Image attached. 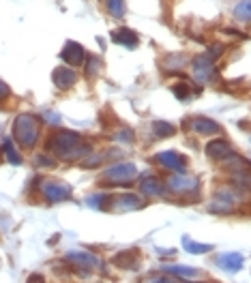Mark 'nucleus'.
Masks as SVG:
<instances>
[{
  "instance_id": "6ab92c4d",
  "label": "nucleus",
  "mask_w": 251,
  "mask_h": 283,
  "mask_svg": "<svg viewBox=\"0 0 251 283\" xmlns=\"http://www.w3.org/2000/svg\"><path fill=\"white\" fill-rule=\"evenodd\" d=\"M152 131L157 138H170V135L176 133V129H174L170 122H163V120H157V122H152Z\"/></svg>"
},
{
  "instance_id": "f257e3e1",
  "label": "nucleus",
  "mask_w": 251,
  "mask_h": 283,
  "mask_svg": "<svg viewBox=\"0 0 251 283\" xmlns=\"http://www.w3.org/2000/svg\"><path fill=\"white\" fill-rule=\"evenodd\" d=\"M50 148L60 154V157H67V159H75L77 154L84 157L90 148L88 146H80V135L73 133V131H60L56 133L50 142Z\"/></svg>"
},
{
  "instance_id": "6e6552de",
  "label": "nucleus",
  "mask_w": 251,
  "mask_h": 283,
  "mask_svg": "<svg viewBox=\"0 0 251 283\" xmlns=\"http://www.w3.org/2000/svg\"><path fill=\"white\" fill-rule=\"evenodd\" d=\"M109 206L116 208V210H138V208L144 206V199H142L140 195H135V193H122V195H118V197H112Z\"/></svg>"
},
{
  "instance_id": "9d476101",
  "label": "nucleus",
  "mask_w": 251,
  "mask_h": 283,
  "mask_svg": "<svg viewBox=\"0 0 251 283\" xmlns=\"http://www.w3.org/2000/svg\"><path fill=\"white\" fill-rule=\"evenodd\" d=\"M206 154L210 159H228L232 157V146L225 140H210L206 144Z\"/></svg>"
},
{
  "instance_id": "c85d7f7f",
  "label": "nucleus",
  "mask_w": 251,
  "mask_h": 283,
  "mask_svg": "<svg viewBox=\"0 0 251 283\" xmlns=\"http://www.w3.org/2000/svg\"><path fill=\"white\" fill-rule=\"evenodd\" d=\"M187 283H193V281H187Z\"/></svg>"
},
{
  "instance_id": "a878e982",
  "label": "nucleus",
  "mask_w": 251,
  "mask_h": 283,
  "mask_svg": "<svg viewBox=\"0 0 251 283\" xmlns=\"http://www.w3.org/2000/svg\"><path fill=\"white\" fill-rule=\"evenodd\" d=\"M116 138H118V142H125V144H127V142H133V133L129 131V129H122Z\"/></svg>"
},
{
  "instance_id": "39448f33",
  "label": "nucleus",
  "mask_w": 251,
  "mask_h": 283,
  "mask_svg": "<svg viewBox=\"0 0 251 283\" xmlns=\"http://www.w3.org/2000/svg\"><path fill=\"white\" fill-rule=\"evenodd\" d=\"M67 262L73 264V266L77 270H82V273H88V270H95V268L101 266L99 257L90 255V253H86V251H73V253H69L67 255Z\"/></svg>"
},
{
  "instance_id": "423d86ee",
  "label": "nucleus",
  "mask_w": 251,
  "mask_h": 283,
  "mask_svg": "<svg viewBox=\"0 0 251 283\" xmlns=\"http://www.w3.org/2000/svg\"><path fill=\"white\" fill-rule=\"evenodd\" d=\"M212 71H215V60L208 56V54H204V56H198L196 60H193V77L200 82V84H204L208 77L212 75Z\"/></svg>"
},
{
  "instance_id": "9b49d317",
  "label": "nucleus",
  "mask_w": 251,
  "mask_h": 283,
  "mask_svg": "<svg viewBox=\"0 0 251 283\" xmlns=\"http://www.w3.org/2000/svg\"><path fill=\"white\" fill-rule=\"evenodd\" d=\"M77 82V73L73 69H69V67H60V69H56L54 71V84L58 88H62V90H67L71 88L73 84Z\"/></svg>"
},
{
  "instance_id": "393cba45",
  "label": "nucleus",
  "mask_w": 251,
  "mask_h": 283,
  "mask_svg": "<svg viewBox=\"0 0 251 283\" xmlns=\"http://www.w3.org/2000/svg\"><path fill=\"white\" fill-rule=\"evenodd\" d=\"M97 69H99V60H97L95 56H90V58H88V67H86L88 75H95V73H97Z\"/></svg>"
},
{
  "instance_id": "0eeeda50",
  "label": "nucleus",
  "mask_w": 251,
  "mask_h": 283,
  "mask_svg": "<svg viewBox=\"0 0 251 283\" xmlns=\"http://www.w3.org/2000/svg\"><path fill=\"white\" fill-rule=\"evenodd\" d=\"M43 195L50 202H62V199H67L71 195V191L67 185L58 183V180H48V183H43Z\"/></svg>"
},
{
  "instance_id": "4be33fe9",
  "label": "nucleus",
  "mask_w": 251,
  "mask_h": 283,
  "mask_svg": "<svg viewBox=\"0 0 251 283\" xmlns=\"http://www.w3.org/2000/svg\"><path fill=\"white\" fill-rule=\"evenodd\" d=\"M185 249L189 253H208V251H212V244H196L189 238H185Z\"/></svg>"
},
{
  "instance_id": "7ed1b4c3",
  "label": "nucleus",
  "mask_w": 251,
  "mask_h": 283,
  "mask_svg": "<svg viewBox=\"0 0 251 283\" xmlns=\"http://www.w3.org/2000/svg\"><path fill=\"white\" fill-rule=\"evenodd\" d=\"M135 176H138V170H135L133 163H116L107 167L105 174H103V178L109 185H129Z\"/></svg>"
},
{
  "instance_id": "dca6fc26",
  "label": "nucleus",
  "mask_w": 251,
  "mask_h": 283,
  "mask_svg": "<svg viewBox=\"0 0 251 283\" xmlns=\"http://www.w3.org/2000/svg\"><path fill=\"white\" fill-rule=\"evenodd\" d=\"M142 191H144L146 195H161V193L165 191V185H163V180L157 176H148L142 180Z\"/></svg>"
},
{
  "instance_id": "ddd939ff",
  "label": "nucleus",
  "mask_w": 251,
  "mask_h": 283,
  "mask_svg": "<svg viewBox=\"0 0 251 283\" xmlns=\"http://www.w3.org/2000/svg\"><path fill=\"white\" fill-rule=\"evenodd\" d=\"M191 129L196 133H200V135H215V133H219L217 122L210 120V118H202V116H198V118L191 120Z\"/></svg>"
},
{
  "instance_id": "412c9836",
  "label": "nucleus",
  "mask_w": 251,
  "mask_h": 283,
  "mask_svg": "<svg viewBox=\"0 0 251 283\" xmlns=\"http://www.w3.org/2000/svg\"><path fill=\"white\" fill-rule=\"evenodd\" d=\"M107 11H109V15H114L116 19H120L122 15H125V11H127L125 0H107Z\"/></svg>"
},
{
  "instance_id": "2eb2a0df",
  "label": "nucleus",
  "mask_w": 251,
  "mask_h": 283,
  "mask_svg": "<svg viewBox=\"0 0 251 283\" xmlns=\"http://www.w3.org/2000/svg\"><path fill=\"white\" fill-rule=\"evenodd\" d=\"M112 41L125 45V47H129V49H131V47H138V35H135L133 30H129V28L114 30V32H112Z\"/></svg>"
},
{
  "instance_id": "bb28decb",
  "label": "nucleus",
  "mask_w": 251,
  "mask_h": 283,
  "mask_svg": "<svg viewBox=\"0 0 251 283\" xmlns=\"http://www.w3.org/2000/svg\"><path fill=\"white\" fill-rule=\"evenodd\" d=\"M26 283H45V279H43L41 275H30V277H28V281H26Z\"/></svg>"
},
{
  "instance_id": "a211bd4d",
  "label": "nucleus",
  "mask_w": 251,
  "mask_h": 283,
  "mask_svg": "<svg viewBox=\"0 0 251 283\" xmlns=\"http://www.w3.org/2000/svg\"><path fill=\"white\" fill-rule=\"evenodd\" d=\"M86 202H88L90 208H99V210H103V208H107V206H109L112 197H109L107 193H93V195H90Z\"/></svg>"
},
{
  "instance_id": "f03ea898",
  "label": "nucleus",
  "mask_w": 251,
  "mask_h": 283,
  "mask_svg": "<svg viewBox=\"0 0 251 283\" xmlns=\"http://www.w3.org/2000/svg\"><path fill=\"white\" fill-rule=\"evenodd\" d=\"M13 135H15V140L22 146L32 148L39 140V120L35 116H28V114L19 116L15 120V127H13Z\"/></svg>"
},
{
  "instance_id": "1a4fd4ad",
  "label": "nucleus",
  "mask_w": 251,
  "mask_h": 283,
  "mask_svg": "<svg viewBox=\"0 0 251 283\" xmlns=\"http://www.w3.org/2000/svg\"><path fill=\"white\" fill-rule=\"evenodd\" d=\"M157 161L161 163V167H165V170H172V172H185V165H187V161L180 157L178 152H174V150L159 152V154H157Z\"/></svg>"
},
{
  "instance_id": "cd10ccee",
  "label": "nucleus",
  "mask_w": 251,
  "mask_h": 283,
  "mask_svg": "<svg viewBox=\"0 0 251 283\" xmlns=\"http://www.w3.org/2000/svg\"><path fill=\"white\" fill-rule=\"evenodd\" d=\"M6 94H9V88H6V84L0 82V99H2V96H6Z\"/></svg>"
},
{
  "instance_id": "f8f14e48",
  "label": "nucleus",
  "mask_w": 251,
  "mask_h": 283,
  "mask_svg": "<svg viewBox=\"0 0 251 283\" xmlns=\"http://www.w3.org/2000/svg\"><path fill=\"white\" fill-rule=\"evenodd\" d=\"M62 60H67L69 64H82L84 62V47L80 43H73V41H69L67 45H64V49H62Z\"/></svg>"
},
{
  "instance_id": "20e7f679",
  "label": "nucleus",
  "mask_w": 251,
  "mask_h": 283,
  "mask_svg": "<svg viewBox=\"0 0 251 283\" xmlns=\"http://www.w3.org/2000/svg\"><path fill=\"white\" fill-rule=\"evenodd\" d=\"M165 187H170L174 193H193L200 187V178L191 176V174H185V172H178L172 178H167Z\"/></svg>"
},
{
  "instance_id": "aec40b11",
  "label": "nucleus",
  "mask_w": 251,
  "mask_h": 283,
  "mask_svg": "<svg viewBox=\"0 0 251 283\" xmlns=\"http://www.w3.org/2000/svg\"><path fill=\"white\" fill-rule=\"evenodd\" d=\"M165 270H167V273H172V275L185 277V279H193V277L200 275L198 268H189V266H165Z\"/></svg>"
},
{
  "instance_id": "4468645a",
  "label": "nucleus",
  "mask_w": 251,
  "mask_h": 283,
  "mask_svg": "<svg viewBox=\"0 0 251 283\" xmlns=\"http://www.w3.org/2000/svg\"><path fill=\"white\" fill-rule=\"evenodd\" d=\"M217 264H219V268L228 270V273H236V270L243 268V255L241 253H223V255H219Z\"/></svg>"
},
{
  "instance_id": "5701e85b",
  "label": "nucleus",
  "mask_w": 251,
  "mask_h": 283,
  "mask_svg": "<svg viewBox=\"0 0 251 283\" xmlns=\"http://www.w3.org/2000/svg\"><path fill=\"white\" fill-rule=\"evenodd\" d=\"M4 152H6V159L11 161V163H22V159H19V154L15 152V148H13V144H11V140H6L4 142Z\"/></svg>"
},
{
  "instance_id": "f3484780",
  "label": "nucleus",
  "mask_w": 251,
  "mask_h": 283,
  "mask_svg": "<svg viewBox=\"0 0 251 283\" xmlns=\"http://www.w3.org/2000/svg\"><path fill=\"white\" fill-rule=\"evenodd\" d=\"M232 13L238 22H251V0H241Z\"/></svg>"
},
{
  "instance_id": "b1692460",
  "label": "nucleus",
  "mask_w": 251,
  "mask_h": 283,
  "mask_svg": "<svg viewBox=\"0 0 251 283\" xmlns=\"http://www.w3.org/2000/svg\"><path fill=\"white\" fill-rule=\"evenodd\" d=\"M174 94H176L178 99H189V86H187V84H176V86H174Z\"/></svg>"
}]
</instances>
